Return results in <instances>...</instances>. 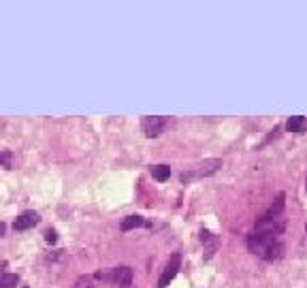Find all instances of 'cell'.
<instances>
[{
  "label": "cell",
  "instance_id": "6da1fadb",
  "mask_svg": "<svg viewBox=\"0 0 307 288\" xmlns=\"http://www.w3.org/2000/svg\"><path fill=\"white\" fill-rule=\"evenodd\" d=\"M220 167H222V160H220V158H211V160L198 162V164H194V169H192V171L181 173V181H192V179H203V177H209V175H214Z\"/></svg>",
  "mask_w": 307,
  "mask_h": 288
},
{
  "label": "cell",
  "instance_id": "7a4b0ae2",
  "mask_svg": "<svg viewBox=\"0 0 307 288\" xmlns=\"http://www.w3.org/2000/svg\"><path fill=\"white\" fill-rule=\"evenodd\" d=\"M113 288H131L132 284V269L131 267H115L113 271L107 275Z\"/></svg>",
  "mask_w": 307,
  "mask_h": 288
},
{
  "label": "cell",
  "instance_id": "3957f363",
  "mask_svg": "<svg viewBox=\"0 0 307 288\" xmlns=\"http://www.w3.org/2000/svg\"><path fill=\"white\" fill-rule=\"evenodd\" d=\"M141 126H143V133L145 137H158V134L164 133V128H167V120L160 115H147L143 117V122H141Z\"/></svg>",
  "mask_w": 307,
  "mask_h": 288
},
{
  "label": "cell",
  "instance_id": "277c9868",
  "mask_svg": "<svg viewBox=\"0 0 307 288\" xmlns=\"http://www.w3.org/2000/svg\"><path fill=\"white\" fill-rule=\"evenodd\" d=\"M179 263H181V256H179V254H173V256L169 258L167 267H164L160 280H158V288H167L171 282H173V278L177 275V271H179Z\"/></svg>",
  "mask_w": 307,
  "mask_h": 288
},
{
  "label": "cell",
  "instance_id": "5b68a950",
  "mask_svg": "<svg viewBox=\"0 0 307 288\" xmlns=\"http://www.w3.org/2000/svg\"><path fill=\"white\" fill-rule=\"evenodd\" d=\"M39 214L37 211H23L22 216H17L15 222H13V228L15 231H28V228L37 226L39 224Z\"/></svg>",
  "mask_w": 307,
  "mask_h": 288
},
{
  "label": "cell",
  "instance_id": "8992f818",
  "mask_svg": "<svg viewBox=\"0 0 307 288\" xmlns=\"http://www.w3.org/2000/svg\"><path fill=\"white\" fill-rule=\"evenodd\" d=\"M284 192H280V195H277V199H275V203L271 205L269 207V211L267 214L263 216V218H267V220H273V218H280L282 216V211H284V205H286V201H284Z\"/></svg>",
  "mask_w": 307,
  "mask_h": 288
},
{
  "label": "cell",
  "instance_id": "52a82bcc",
  "mask_svg": "<svg viewBox=\"0 0 307 288\" xmlns=\"http://www.w3.org/2000/svg\"><path fill=\"white\" fill-rule=\"evenodd\" d=\"M200 239H203V244H205V258H211L214 252L218 250V239L209 231H200Z\"/></svg>",
  "mask_w": 307,
  "mask_h": 288
},
{
  "label": "cell",
  "instance_id": "ba28073f",
  "mask_svg": "<svg viewBox=\"0 0 307 288\" xmlns=\"http://www.w3.org/2000/svg\"><path fill=\"white\" fill-rule=\"evenodd\" d=\"M286 128H288L290 133H305V131H307V117H303V115L290 117V120L286 122Z\"/></svg>",
  "mask_w": 307,
  "mask_h": 288
},
{
  "label": "cell",
  "instance_id": "9c48e42d",
  "mask_svg": "<svg viewBox=\"0 0 307 288\" xmlns=\"http://www.w3.org/2000/svg\"><path fill=\"white\" fill-rule=\"evenodd\" d=\"M145 226V220L141 216H128V218L122 220V231H132V228Z\"/></svg>",
  "mask_w": 307,
  "mask_h": 288
},
{
  "label": "cell",
  "instance_id": "30bf717a",
  "mask_svg": "<svg viewBox=\"0 0 307 288\" xmlns=\"http://www.w3.org/2000/svg\"><path fill=\"white\" fill-rule=\"evenodd\" d=\"M152 175L158 181H164L171 177V167H167V164H156V167H152Z\"/></svg>",
  "mask_w": 307,
  "mask_h": 288
},
{
  "label": "cell",
  "instance_id": "8fae6325",
  "mask_svg": "<svg viewBox=\"0 0 307 288\" xmlns=\"http://www.w3.org/2000/svg\"><path fill=\"white\" fill-rule=\"evenodd\" d=\"M17 284H20V275H15V273L0 275V288H15Z\"/></svg>",
  "mask_w": 307,
  "mask_h": 288
},
{
  "label": "cell",
  "instance_id": "7c38bea8",
  "mask_svg": "<svg viewBox=\"0 0 307 288\" xmlns=\"http://www.w3.org/2000/svg\"><path fill=\"white\" fill-rule=\"evenodd\" d=\"M282 252H284V245H282V242H275V244L267 250V254H264L263 258H267V261H277V258L282 256Z\"/></svg>",
  "mask_w": 307,
  "mask_h": 288
},
{
  "label": "cell",
  "instance_id": "4fadbf2b",
  "mask_svg": "<svg viewBox=\"0 0 307 288\" xmlns=\"http://www.w3.org/2000/svg\"><path fill=\"white\" fill-rule=\"evenodd\" d=\"M75 288H94V278L92 275H81V278L77 280Z\"/></svg>",
  "mask_w": 307,
  "mask_h": 288
},
{
  "label": "cell",
  "instance_id": "5bb4252c",
  "mask_svg": "<svg viewBox=\"0 0 307 288\" xmlns=\"http://www.w3.org/2000/svg\"><path fill=\"white\" fill-rule=\"evenodd\" d=\"M11 160H13V156H11V152H0V164L2 167H11Z\"/></svg>",
  "mask_w": 307,
  "mask_h": 288
},
{
  "label": "cell",
  "instance_id": "9a60e30c",
  "mask_svg": "<svg viewBox=\"0 0 307 288\" xmlns=\"http://www.w3.org/2000/svg\"><path fill=\"white\" fill-rule=\"evenodd\" d=\"M45 239H47V242H49V244H56V231H51V228H49V231H47L45 233Z\"/></svg>",
  "mask_w": 307,
  "mask_h": 288
},
{
  "label": "cell",
  "instance_id": "2e32d148",
  "mask_svg": "<svg viewBox=\"0 0 307 288\" xmlns=\"http://www.w3.org/2000/svg\"><path fill=\"white\" fill-rule=\"evenodd\" d=\"M4 228H7V226H4L2 222H0V237H2V235H4Z\"/></svg>",
  "mask_w": 307,
  "mask_h": 288
},
{
  "label": "cell",
  "instance_id": "e0dca14e",
  "mask_svg": "<svg viewBox=\"0 0 307 288\" xmlns=\"http://www.w3.org/2000/svg\"><path fill=\"white\" fill-rule=\"evenodd\" d=\"M305 188H307V179H305Z\"/></svg>",
  "mask_w": 307,
  "mask_h": 288
}]
</instances>
